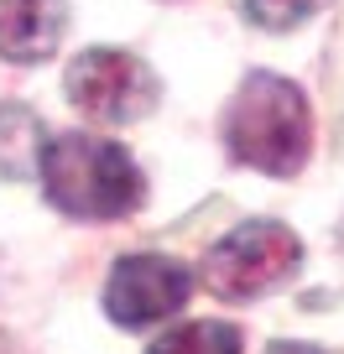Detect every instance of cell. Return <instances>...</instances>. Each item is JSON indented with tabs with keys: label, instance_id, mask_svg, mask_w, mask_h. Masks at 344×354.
Listing matches in <instances>:
<instances>
[{
	"label": "cell",
	"instance_id": "cell-5",
	"mask_svg": "<svg viewBox=\"0 0 344 354\" xmlns=\"http://www.w3.org/2000/svg\"><path fill=\"white\" fill-rule=\"evenodd\" d=\"M188 292H193L188 266L167 261V255H125L110 271L105 313H110L120 328H146V323L167 318V313H183Z\"/></svg>",
	"mask_w": 344,
	"mask_h": 354
},
{
	"label": "cell",
	"instance_id": "cell-7",
	"mask_svg": "<svg viewBox=\"0 0 344 354\" xmlns=\"http://www.w3.org/2000/svg\"><path fill=\"white\" fill-rule=\"evenodd\" d=\"M146 354H240V328L230 323H183V328L162 333Z\"/></svg>",
	"mask_w": 344,
	"mask_h": 354
},
{
	"label": "cell",
	"instance_id": "cell-8",
	"mask_svg": "<svg viewBox=\"0 0 344 354\" xmlns=\"http://www.w3.org/2000/svg\"><path fill=\"white\" fill-rule=\"evenodd\" d=\"M323 0H245V11H251V21H261L266 32H287V26L308 21L313 11H318Z\"/></svg>",
	"mask_w": 344,
	"mask_h": 354
},
{
	"label": "cell",
	"instance_id": "cell-9",
	"mask_svg": "<svg viewBox=\"0 0 344 354\" xmlns=\"http://www.w3.org/2000/svg\"><path fill=\"white\" fill-rule=\"evenodd\" d=\"M266 354H323V349H313V344H271Z\"/></svg>",
	"mask_w": 344,
	"mask_h": 354
},
{
	"label": "cell",
	"instance_id": "cell-4",
	"mask_svg": "<svg viewBox=\"0 0 344 354\" xmlns=\"http://www.w3.org/2000/svg\"><path fill=\"white\" fill-rule=\"evenodd\" d=\"M68 100L100 125H131L156 104V78L120 47H89L68 63Z\"/></svg>",
	"mask_w": 344,
	"mask_h": 354
},
{
	"label": "cell",
	"instance_id": "cell-3",
	"mask_svg": "<svg viewBox=\"0 0 344 354\" xmlns=\"http://www.w3.org/2000/svg\"><path fill=\"white\" fill-rule=\"evenodd\" d=\"M298 261H302V245L287 224L251 219L203 255V287L224 302H251V297H266L271 287H282L298 271Z\"/></svg>",
	"mask_w": 344,
	"mask_h": 354
},
{
	"label": "cell",
	"instance_id": "cell-6",
	"mask_svg": "<svg viewBox=\"0 0 344 354\" xmlns=\"http://www.w3.org/2000/svg\"><path fill=\"white\" fill-rule=\"evenodd\" d=\"M63 32V0H0V57L6 63H42L47 53H57Z\"/></svg>",
	"mask_w": 344,
	"mask_h": 354
},
{
	"label": "cell",
	"instance_id": "cell-1",
	"mask_svg": "<svg viewBox=\"0 0 344 354\" xmlns=\"http://www.w3.org/2000/svg\"><path fill=\"white\" fill-rule=\"evenodd\" d=\"M224 146L255 172L292 177L313 151V110L302 88L277 73H251L224 115Z\"/></svg>",
	"mask_w": 344,
	"mask_h": 354
},
{
	"label": "cell",
	"instance_id": "cell-2",
	"mask_svg": "<svg viewBox=\"0 0 344 354\" xmlns=\"http://www.w3.org/2000/svg\"><path fill=\"white\" fill-rule=\"evenodd\" d=\"M42 188L73 219H120L141 203V167L125 146L68 131L42 146Z\"/></svg>",
	"mask_w": 344,
	"mask_h": 354
}]
</instances>
